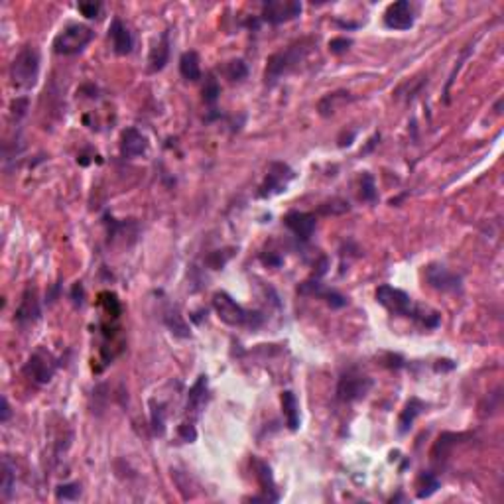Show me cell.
I'll return each instance as SVG.
<instances>
[{
  "instance_id": "6da1fadb",
  "label": "cell",
  "mask_w": 504,
  "mask_h": 504,
  "mask_svg": "<svg viewBox=\"0 0 504 504\" xmlns=\"http://www.w3.org/2000/svg\"><path fill=\"white\" fill-rule=\"evenodd\" d=\"M38 75H40V51L34 46H24L16 53L14 62L10 65L12 85L20 91H28L36 85Z\"/></svg>"
},
{
  "instance_id": "7a4b0ae2",
  "label": "cell",
  "mask_w": 504,
  "mask_h": 504,
  "mask_svg": "<svg viewBox=\"0 0 504 504\" xmlns=\"http://www.w3.org/2000/svg\"><path fill=\"white\" fill-rule=\"evenodd\" d=\"M213 309L219 315V320L227 323L230 327H259L262 323V315L260 313H252L246 311L241 304H237V300H232L227 291H217L213 296Z\"/></svg>"
},
{
  "instance_id": "3957f363",
  "label": "cell",
  "mask_w": 504,
  "mask_h": 504,
  "mask_svg": "<svg viewBox=\"0 0 504 504\" xmlns=\"http://www.w3.org/2000/svg\"><path fill=\"white\" fill-rule=\"evenodd\" d=\"M307 44L306 42H300V44H293V46L286 47L282 51H278L274 56L268 58L266 62V73L264 79L268 85H274L278 79H282V75L290 73L291 69L306 58L307 53Z\"/></svg>"
},
{
  "instance_id": "277c9868",
  "label": "cell",
  "mask_w": 504,
  "mask_h": 504,
  "mask_svg": "<svg viewBox=\"0 0 504 504\" xmlns=\"http://www.w3.org/2000/svg\"><path fill=\"white\" fill-rule=\"evenodd\" d=\"M95 32L85 24H67L53 40V51L60 56H73L91 44Z\"/></svg>"
},
{
  "instance_id": "5b68a950",
  "label": "cell",
  "mask_w": 504,
  "mask_h": 504,
  "mask_svg": "<svg viewBox=\"0 0 504 504\" xmlns=\"http://www.w3.org/2000/svg\"><path fill=\"white\" fill-rule=\"evenodd\" d=\"M372 388V379H368L361 372H355V370H349L345 372L341 379H339V384H337V400L343 402V404H351V402H357L361 398H365L370 392Z\"/></svg>"
},
{
  "instance_id": "8992f818",
  "label": "cell",
  "mask_w": 504,
  "mask_h": 504,
  "mask_svg": "<svg viewBox=\"0 0 504 504\" xmlns=\"http://www.w3.org/2000/svg\"><path fill=\"white\" fill-rule=\"evenodd\" d=\"M376 302L381 304L384 309H388L394 315H404V317H412L413 315V304L412 298L404 290H398L390 284H382L376 288Z\"/></svg>"
},
{
  "instance_id": "52a82bcc",
  "label": "cell",
  "mask_w": 504,
  "mask_h": 504,
  "mask_svg": "<svg viewBox=\"0 0 504 504\" xmlns=\"http://www.w3.org/2000/svg\"><path fill=\"white\" fill-rule=\"evenodd\" d=\"M56 368H58V363H56V359H53L49 352L36 351L30 359H28V363L24 365L22 372H24V376L30 379L34 384L42 386V384H47V382L53 379Z\"/></svg>"
},
{
  "instance_id": "ba28073f",
  "label": "cell",
  "mask_w": 504,
  "mask_h": 504,
  "mask_svg": "<svg viewBox=\"0 0 504 504\" xmlns=\"http://www.w3.org/2000/svg\"><path fill=\"white\" fill-rule=\"evenodd\" d=\"M293 169L284 164V162H272L270 168H268V173L264 178V184L260 185L259 195L260 197H272V195H278L282 191H286V187L293 180Z\"/></svg>"
},
{
  "instance_id": "9c48e42d",
  "label": "cell",
  "mask_w": 504,
  "mask_h": 504,
  "mask_svg": "<svg viewBox=\"0 0 504 504\" xmlns=\"http://www.w3.org/2000/svg\"><path fill=\"white\" fill-rule=\"evenodd\" d=\"M302 14V2L296 0H268L262 4V20L268 24H284Z\"/></svg>"
},
{
  "instance_id": "30bf717a",
  "label": "cell",
  "mask_w": 504,
  "mask_h": 504,
  "mask_svg": "<svg viewBox=\"0 0 504 504\" xmlns=\"http://www.w3.org/2000/svg\"><path fill=\"white\" fill-rule=\"evenodd\" d=\"M426 280L431 288L440 291H451V293H457L463 288V280L461 276L451 272L449 268H445L442 264H429L426 268Z\"/></svg>"
},
{
  "instance_id": "8fae6325",
  "label": "cell",
  "mask_w": 504,
  "mask_h": 504,
  "mask_svg": "<svg viewBox=\"0 0 504 504\" xmlns=\"http://www.w3.org/2000/svg\"><path fill=\"white\" fill-rule=\"evenodd\" d=\"M384 26L390 30H410L413 26V10L408 0L394 2L384 12Z\"/></svg>"
},
{
  "instance_id": "7c38bea8",
  "label": "cell",
  "mask_w": 504,
  "mask_h": 504,
  "mask_svg": "<svg viewBox=\"0 0 504 504\" xmlns=\"http://www.w3.org/2000/svg\"><path fill=\"white\" fill-rule=\"evenodd\" d=\"M40 315H42V307H40L38 293L32 286H28L26 291L22 293V300H20V306L16 309L14 320L20 327H28V325H34L36 321L40 320Z\"/></svg>"
},
{
  "instance_id": "4fadbf2b",
  "label": "cell",
  "mask_w": 504,
  "mask_h": 504,
  "mask_svg": "<svg viewBox=\"0 0 504 504\" xmlns=\"http://www.w3.org/2000/svg\"><path fill=\"white\" fill-rule=\"evenodd\" d=\"M284 225L291 230V235L300 241H309L311 235L315 232L317 227V219L313 213H304V211H291L286 215Z\"/></svg>"
},
{
  "instance_id": "5bb4252c",
  "label": "cell",
  "mask_w": 504,
  "mask_h": 504,
  "mask_svg": "<svg viewBox=\"0 0 504 504\" xmlns=\"http://www.w3.org/2000/svg\"><path fill=\"white\" fill-rule=\"evenodd\" d=\"M300 293L304 296H313V298H320V300H325L331 307H345L347 306V298L343 293H339L337 290H331V288H325L321 282L317 280H307L304 284H300L298 288Z\"/></svg>"
},
{
  "instance_id": "9a60e30c",
  "label": "cell",
  "mask_w": 504,
  "mask_h": 504,
  "mask_svg": "<svg viewBox=\"0 0 504 504\" xmlns=\"http://www.w3.org/2000/svg\"><path fill=\"white\" fill-rule=\"evenodd\" d=\"M148 150V138L144 136L138 128L128 126L121 134V154L124 158H138Z\"/></svg>"
},
{
  "instance_id": "2e32d148",
  "label": "cell",
  "mask_w": 504,
  "mask_h": 504,
  "mask_svg": "<svg viewBox=\"0 0 504 504\" xmlns=\"http://www.w3.org/2000/svg\"><path fill=\"white\" fill-rule=\"evenodd\" d=\"M108 36H110V42H112V49L117 56H128L134 47V38L130 30L123 24L121 18H115L110 28H108Z\"/></svg>"
},
{
  "instance_id": "e0dca14e",
  "label": "cell",
  "mask_w": 504,
  "mask_h": 504,
  "mask_svg": "<svg viewBox=\"0 0 504 504\" xmlns=\"http://www.w3.org/2000/svg\"><path fill=\"white\" fill-rule=\"evenodd\" d=\"M252 465H254V471H256L260 489L264 492L262 501H266V503H278L280 501V494H278V489H276L274 475H272L270 465L264 463V461H260V459H252Z\"/></svg>"
},
{
  "instance_id": "ac0fdd59",
  "label": "cell",
  "mask_w": 504,
  "mask_h": 504,
  "mask_svg": "<svg viewBox=\"0 0 504 504\" xmlns=\"http://www.w3.org/2000/svg\"><path fill=\"white\" fill-rule=\"evenodd\" d=\"M209 402V386H207V376L201 374L197 382L191 386L189 394H187V413L191 416H199V413L205 410Z\"/></svg>"
},
{
  "instance_id": "d6986e66",
  "label": "cell",
  "mask_w": 504,
  "mask_h": 504,
  "mask_svg": "<svg viewBox=\"0 0 504 504\" xmlns=\"http://www.w3.org/2000/svg\"><path fill=\"white\" fill-rule=\"evenodd\" d=\"M169 60V36L168 32L162 34L160 42L150 49V56H148V69L150 73H158L166 67V63Z\"/></svg>"
},
{
  "instance_id": "ffe728a7",
  "label": "cell",
  "mask_w": 504,
  "mask_h": 504,
  "mask_svg": "<svg viewBox=\"0 0 504 504\" xmlns=\"http://www.w3.org/2000/svg\"><path fill=\"white\" fill-rule=\"evenodd\" d=\"M424 408H426V404H424L420 398H410V402L404 406V410L400 413V420H398V431H400L402 435L410 431V428L413 426V422H416V418L422 413Z\"/></svg>"
},
{
  "instance_id": "44dd1931",
  "label": "cell",
  "mask_w": 504,
  "mask_h": 504,
  "mask_svg": "<svg viewBox=\"0 0 504 504\" xmlns=\"http://www.w3.org/2000/svg\"><path fill=\"white\" fill-rule=\"evenodd\" d=\"M282 412L286 418V426L291 431H298V428H300V404H298V398L291 390L282 392Z\"/></svg>"
},
{
  "instance_id": "7402d4cb",
  "label": "cell",
  "mask_w": 504,
  "mask_h": 504,
  "mask_svg": "<svg viewBox=\"0 0 504 504\" xmlns=\"http://www.w3.org/2000/svg\"><path fill=\"white\" fill-rule=\"evenodd\" d=\"M180 73L185 81H199L201 79V60L197 51H185L180 58Z\"/></svg>"
},
{
  "instance_id": "603a6c76",
  "label": "cell",
  "mask_w": 504,
  "mask_h": 504,
  "mask_svg": "<svg viewBox=\"0 0 504 504\" xmlns=\"http://www.w3.org/2000/svg\"><path fill=\"white\" fill-rule=\"evenodd\" d=\"M16 487V467L12 465V461L8 455H4L2 459V485H0V492H2V499L8 501L12 496Z\"/></svg>"
},
{
  "instance_id": "cb8c5ba5",
  "label": "cell",
  "mask_w": 504,
  "mask_h": 504,
  "mask_svg": "<svg viewBox=\"0 0 504 504\" xmlns=\"http://www.w3.org/2000/svg\"><path fill=\"white\" fill-rule=\"evenodd\" d=\"M442 487L440 479L435 477V473L431 471H424V473L418 477V499H429L435 490Z\"/></svg>"
},
{
  "instance_id": "d4e9b609",
  "label": "cell",
  "mask_w": 504,
  "mask_h": 504,
  "mask_svg": "<svg viewBox=\"0 0 504 504\" xmlns=\"http://www.w3.org/2000/svg\"><path fill=\"white\" fill-rule=\"evenodd\" d=\"M352 97H349V93L345 91H339V93H329L327 97H323L320 101V115L321 117H329V115H333L335 112V108L339 103H345V101H351Z\"/></svg>"
},
{
  "instance_id": "484cf974",
  "label": "cell",
  "mask_w": 504,
  "mask_h": 504,
  "mask_svg": "<svg viewBox=\"0 0 504 504\" xmlns=\"http://www.w3.org/2000/svg\"><path fill=\"white\" fill-rule=\"evenodd\" d=\"M461 435L457 433H442L440 435V440L435 442V447H433V451H431V457L433 459H445L449 455V451L453 449V445L457 442Z\"/></svg>"
},
{
  "instance_id": "4316f807",
  "label": "cell",
  "mask_w": 504,
  "mask_h": 504,
  "mask_svg": "<svg viewBox=\"0 0 504 504\" xmlns=\"http://www.w3.org/2000/svg\"><path fill=\"white\" fill-rule=\"evenodd\" d=\"M164 321H166L169 331H171L176 337H189V327H187V323H185L184 317L180 315L178 309H173V311L166 313Z\"/></svg>"
},
{
  "instance_id": "83f0119b",
  "label": "cell",
  "mask_w": 504,
  "mask_h": 504,
  "mask_svg": "<svg viewBox=\"0 0 504 504\" xmlns=\"http://www.w3.org/2000/svg\"><path fill=\"white\" fill-rule=\"evenodd\" d=\"M150 420H152L154 435H164V431H166V410H164V404L152 402Z\"/></svg>"
},
{
  "instance_id": "f1b7e54d",
  "label": "cell",
  "mask_w": 504,
  "mask_h": 504,
  "mask_svg": "<svg viewBox=\"0 0 504 504\" xmlns=\"http://www.w3.org/2000/svg\"><path fill=\"white\" fill-rule=\"evenodd\" d=\"M361 197L368 201V203H374L379 199V191H376V185H374V178L370 173H363L361 178Z\"/></svg>"
},
{
  "instance_id": "f546056e",
  "label": "cell",
  "mask_w": 504,
  "mask_h": 504,
  "mask_svg": "<svg viewBox=\"0 0 504 504\" xmlns=\"http://www.w3.org/2000/svg\"><path fill=\"white\" fill-rule=\"evenodd\" d=\"M225 75L229 77L230 81H243L248 75V67L243 60H232L225 65Z\"/></svg>"
},
{
  "instance_id": "4dcf8cb0",
  "label": "cell",
  "mask_w": 504,
  "mask_h": 504,
  "mask_svg": "<svg viewBox=\"0 0 504 504\" xmlns=\"http://www.w3.org/2000/svg\"><path fill=\"white\" fill-rule=\"evenodd\" d=\"M219 95H221V87H219L217 79L213 75H207L205 87H203V101L213 107L215 103H217V99H219Z\"/></svg>"
},
{
  "instance_id": "1f68e13d",
  "label": "cell",
  "mask_w": 504,
  "mask_h": 504,
  "mask_svg": "<svg viewBox=\"0 0 504 504\" xmlns=\"http://www.w3.org/2000/svg\"><path fill=\"white\" fill-rule=\"evenodd\" d=\"M81 496V485L79 483H65L56 489L58 501H77Z\"/></svg>"
},
{
  "instance_id": "d6a6232c",
  "label": "cell",
  "mask_w": 504,
  "mask_h": 504,
  "mask_svg": "<svg viewBox=\"0 0 504 504\" xmlns=\"http://www.w3.org/2000/svg\"><path fill=\"white\" fill-rule=\"evenodd\" d=\"M223 252H225V250H215V252H211V254L207 256V264H209L213 270H221V268L227 264V260L232 256V252H230V250L227 252V254H225V256H223Z\"/></svg>"
},
{
  "instance_id": "836d02e7",
  "label": "cell",
  "mask_w": 504,
  "mask_h": 504,
  "mask_svg": "<svg viewBox=\"0 0 504 504\" xmlns=\"http://www.w3.org/2000/svg\"><path fill=\"white\" fill-rule=\"evenodd\" d=\"M351 46L352 42L349 38H333V40L329 42V51L335 53V56H341V53H345Z\"/></svg>"
},
{
  "instance_id": "e575fe53",
  "label": "cell",
  "mask_w": 504,
  "mask_h": 504,
  "mask_svg": "<svg viewBox=\"0 0 504 504\" xmlns=\"http://www.w3.org/2000/svg\"><path fill=\"white\" fill-rule=\"evenodd\" d=\"M79 12L83 16H87V18H97V16L101 14V4L99 2H79Z\"/></svg>"
},
{
  "instance_id": "d590c367",
  "label": "cell",
  "mask_w": 504,
  "mask_h": 504,
  "mask_svg": "<svg viewBox=\"0 0 504 504\" xmlns=\"http://www.w3.org/2000/svg\"><path fill=\"white\" fill-rule=\"evenodd\" d=\"M178 433H180V437L184 440V442L187 443H191V442H195L197 440V431H195V426H193V422H185V424H182L180 428H178Z\"/></svg>"
},
{
  "instance_id": "8d00e7d4",
  "label": "cell",
  "mask_w": 504,
  "mask_h": 504,
  "mask_svg": "<svg viewBox=\"0 0 504 504\" xmlns=\"http://www.w3.org/2000/svg\"><path fill=\"white\" fill-rule=\"evenodd\" d=\"M26 110H28V99H16L12 103V115L16 117V121L22 119L26 115Z\"/></svg>"
},
{
  "instance_id": "74e56055",
  "label": "cell",
  "mask_w": 504,
  "mask_h": 504,
  "mask_svg": "<svg viewBox=\"0 0 504 504\" xmlns=\"http://www.w3.org/2000/svg\"><path fill=\"white\" fill-rule=\"evenodd\" d=\"M8 418H10V406H8V400H6V396H2V416H0V422H2V424H6V422H8Z\"/></svg>"
}]
</instances>
